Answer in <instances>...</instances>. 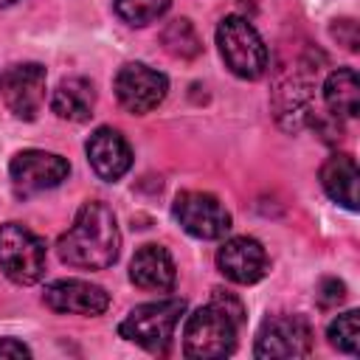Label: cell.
Returning <instances> with one entry per match:
<instances>
[{
  "label": "cell",
  "mask_w": 360,
  "mask_h": 360,
  "mask_svg": "<svg viewBox=\"0 0 360 360\" xmlns=\"http://www.w3.org/2000/svg\"><path fill=\"white\" fill-rule=\"evenodd\" d=\"M45 68L37 62L8 65L0 70V101L22 121H34L45 101Z\"/></svg>",
  "instance_id": "cell-6"
},
{
  "label": "cell",
  "mask_w": 360,
  "mask_h": 360,
  "mask_svg": "<svg viewBox=\"0 0 360 360\" xmlns=\"http://www.w3.org/2000/svg\"><path fill=\"white\" fill-rule=\"evenodd\" d=\"M0 270L14 284H34L45 273V242L20 222L0 225Z\"/></svg>",
  "instance_id": "cell-5"
},
{
  "label": "cell",
  "mask_w": 360,
  "mask_h": 360,
  "mask_svg": "<svg viewBox=\"0 0 360 360\" xmlns=\"http://www.w3.org/2000/svg\"><path fill=\"white\" fill-rule=\"evenodd\" d=\"M166 90H169L166 76L143 62H129L115 73V98L124 110L135 115L155 110L166 98Z\"/></svg>",
  "instance_id": "cell-9"
},
{
  "label": "cell",
  "mask_w": 360,
  "mask_h": 360,
  "mask_svg": "<svg viewBox=\"0 0 360 360\" xmlns=\"http://www.w3.org/2000/svg\"><path fill=\"white\" fill-rule=\"evenodd\" d=\"M217 45L231 73L239 79H259L267 70V48L259 31L239 14H231L217 28Z\"/></svg>",
  "instance_id": "cell-3"
},
{
  "label": "cell",
  "mask_w": 360,
  "mask_h": 360,
  "mask_svg": "<svg viewBox=\"0 0 360 360\" xmlns=\"http://www.w3.org/2000/svg\"><path fill=\"white\" fill-rule=\"evenodd\" d=\"M160 42H163L166 53H172L174 59H194V56L202 53L200 34H197V28L191 25V20H186V17L172 20V22L160 31Z\"/></svg>",
  "instance_id": "cell-19"
},
{
  "label": "cell",
  "mask_w": 360,
  "mask_h": 360,
  "mask_svg": "<svg viewBox=\"0 0 360 360\" xmlns=\"http://www.w3.org/2000/svg\"><path fill=\"white\" fill-rule=\"evenodd\" d=\"M8 174H11L14 191L28 197V194L53 188L62 180H68L70 163L62 155H53V152H45V149H25V152H17L11 158Z\"/></svg>",
  "instance_id": "cell-8"
},
{
  "label": "cell",
  "mask_w": 360,
  "mask_h": 360,
  "mask_svg": "<svg viewBox=\"0 0 360 360\" xmlns=\"http://www.w3.org/2000/svg\"><path fill=\"white\" fill-rule=\"evenodd\" d=\"M112 3L121 20H127L129 25H146L163 17L172 0H112Z\"/></svg>",
  "instance_id": "cell-21"
},
{
  "label": "cell",
  "mask_w": 360,
  "mask_h": 360,
  "mask_svg": "<svg viewBox=\"0 0 360 360\" xmlns=\"http://www.w3.org/2000/svg\"><path fill=\"white\" fill-rule=\"evenodd\" d=\"M217 267L233 284H256L267 273V253L250 236H233L217 250Z\"/></svg>",
  "instance_id": "cell-12"
},
{
  "label": "cell",
  "mask_w": 360,
  "mask_h": 360,
  "mask_svg": "<svg viewBox=\"0 0 360 360\" xmlns=\"http://www.w3.org/2000/svg\"><path fill=\"white\" fill-rule=\"evenodd\" d=\"M118 250H121V233L115 225V214L98 200H87L76 211L73 225L56 242L59 259L70 267H84V270H104L115 264Z\"/></svg>",
  "instance_id": "cell-1"
},
{
  "label": "cell",
  "mask_w": 360,
  "mask_h": 360,
  "mask_svg": "<svg viewBox=\"0 0 360 360\" xmlns=\"http://www.w3.org/2000/svg\"><path fill=\"white\" fill-rule=\"evenodd\" d=\"M42 301L48 309L68 315H101L110 307V295L104 292V287L82 278L51 281L42 292Z\"/></svg>",
  "instance_id": "cell-11"
},
{
  "label": "cell",
  "mask_w": 360,
  "mask_h": 360,
  "mask_svg": "<svg viewBox=\"0 0 360 360\" xmlns=\"http://www.w3.org/2000/svg\"><path fill=\"white\" fill-rule=\"evenodd\" d=\"M93 107H96V90L82 76L62 79L51 96V110L65 121H76V124L87 121L93 115Z\"/></svg>",
  "instance_id": "cell-17"
},
{
  "label": "cell",
  "mask_w": 360,
  "mask_h": 360,
  "mask_svg": "<svg viewBox=\"0 0 360 360\" xmlns=\"http://www.w3.org/2000/svg\"><path fill=\"white\" fill-rule=\"evenodd\" d=\"M323 101L338 118H354L360 112V79L352 68H338L323 82Z\"/></svg>",
  "instance_id": "cell-18"
},
{
  "label": "cell",
  "mask_w": 360,
  "mask_h": 360,
  "mask_svg": "<svg viewBox=\"0 0 360 360\" xmlns=\"http://www.w3.org/2000/svg\"><path fill=\"white\" fill-rule=\"evenodd\" d=\"M183 312H186L183 298H163V301L141 304L121 321L118 335L149 349V352H163L169 346Z\"/></svg>",
  "instance_id": "cell-4"
},
{
  "label": "cell",
  "mask_w": 360,
  "mask_h": 360,
  "mask_svg": "<svg viewBox=\"0 0 360 360\" xmlns=\"http://www.w3.org/2000/svg\"><path fill=\"white\" fill-rule=\"evenodd\" d=\"M315 295H318L321 307H338V304L346 298V284H343L340 278H321Z\"/></svg>",
  "instance_id": "cell-22"
},
{
  "label": "cell",
  "mask_w": 360,
  "mask_h": 360,
  "mask_svg": "<svg viewBox=\"0 0 360 360\" xmlns=\"http://www.w3.org/2000/svg\"><path fill=\"white\" fill-rule=\"evenodd\" d=\"M87 160L93 166V172L101 180H118L129 172L132 166V152L129 143L124 141V135L112 127H98L90 138H87Z\"/></svg>",
  "instance_id": "cell-13"
},
{
  "label": "cell",
  "mask_w": 360,
  "mask_h": 360,
  "mask_svg": "<svg viewBox=\"0 0 360 360\" xmlns=\"http://www.w3.org/2000/svg\"><path fill=\"white\" fill-rule=\"evenodd\" d=\"M174 262L166 248L160 245H141L129 262V278L141 290L166 292L174 284Z\"/></svg>",
  "instance_id": "cell-15"
},
{
  "label": "cell",
  "mask_w": 360,
  "mask_h": 360,
  "mask_svg": "<svg viewBox=\"0 0 360 360\" xmlns=\"http://www.w3.org/2000/svg\"><path fill=\"white\" fill-rule=\"evenodd\" d=\"M172 214L183 231L197 239H219L231 228V214L208 191H180L174 197Z\"/></svg>",
  "instance_id": "cell-7"
},
{
  "label": "cell",
  "mask_w": 360,
  "mask_h": 360,
  "mask_svg": "<svg viewBox=\"0 0 360 360\" xmlns=\"http://www.w3.org/2000/svg\"><path fill=\"white\" fill-rule=\"evenodd\" d=\"M312 349V329L301 315L267 318L256 335V357H307Z\"/></svg>",
  "instance_id": "cell-10"
},
{
  "label": "cell",
  "mask_w": 360,
  "mask_h": 360,
  "mask_svg": "<svg viewBox=\"0 0 360 360\" xmlns=\"http://www.w3.org/2000/svg\"><path fill=\"white\" fill-rule=\"evenodd\" d=\"M321 186L335 202L346 205L349 211H357V163L352 155H329L321 166Z\"/></svg>",
  "instance_id": "cell-16"
},
{
  "label": "cell",
  "mask_w": 360,
  "mask_h": 360,
  "mask_svg": "<svg viewBox=\"0 0 360 360\" xmlns=\"http://www.w3.org/2000/svg\"><path fill=\"white\" fill-rule=\"evenodd\" d=\"M211 301H214L222 312H228L236 326L245 321V307H242V301H239L233 292H228V290H214V298H211Z\"/></svg>",
  "instance_id": "cell-24"
},
{
  "label": "cell",
  "mask_w": 360,
  "mask_h": 360,
  "mask_svg": "<svg viewBox=\"0 0 360 360\" xmlns=\"http://www.w3.org/2000/svg\"><path fill=\"white\" fill-rule=\"evenodd\" d=\"M0 357H31V349L17 338H3L0 340Z\"/></svg>",
  "instance_id": "cell-25"
},
{
  "label": "cell",
  "mask_w": 360,
  "mask_h": 360,
  "mask_svg": "<svg viewBox=\"0 0 360 360\" xmlns=\"http://www.w3.org/2000/svg\"><path fill=\"white\" fill-rule=\"evenodd\" d=\"M357 321H360V312L357 309H349V312L338 315L329 323L326 338H329V343L338 352H346V354H357L360 352V326H357Z\"/></svg>",
  "instance_id": "cell-20"
},
{
  "label": "cell",
  "mask_w": 360,
  "mask_h": 360,
  "mask_svg": "<svg viewBox=\"0 0 360 360\" xmlns=\"http://www.w3.org/2000/svg\"><path fill=\"white\" fill-rule=\"evenodd\" d=\"M236 346V323L214 301L188 315L183 332V354L194 360H217Z\"/></svg>",
  "instance_id": "cell-2"
},
{
  "label": "cell",
  "mask_w": 360,
  "mask_h": 360,
  "mask_svg": "<svg viewBox=\"0 0 360 360\" xmlns=\"http://www.w3.org/2000/svg\"><path fill=\"white\" fill-rule=\"evenodd\" d=\"M332 37H335L340 45H346L349 51H357V45H360L357 22H354V20H349V17H343V20H335V25H332Z\"/></svg>",
  "instance_id": "cell-23"
},
{
  "label": "cell",
  "mask_w": 360,
  "mask_h": 360,
  "mask_svg": "<svg viewBox=\"0 0 360 360\" xmlns=\"http://www.w3.org/2000/svg\"><path fill=\"white\" fill-rule=\"evenodd\" d=\"M309 90H312L309 82H304L301 76H287L276 84L273 112H276V121L287 132H295L309 121V115H312V93Z\"/></svg>",
  "instance_id": "cell-14"
}]
</instances>
